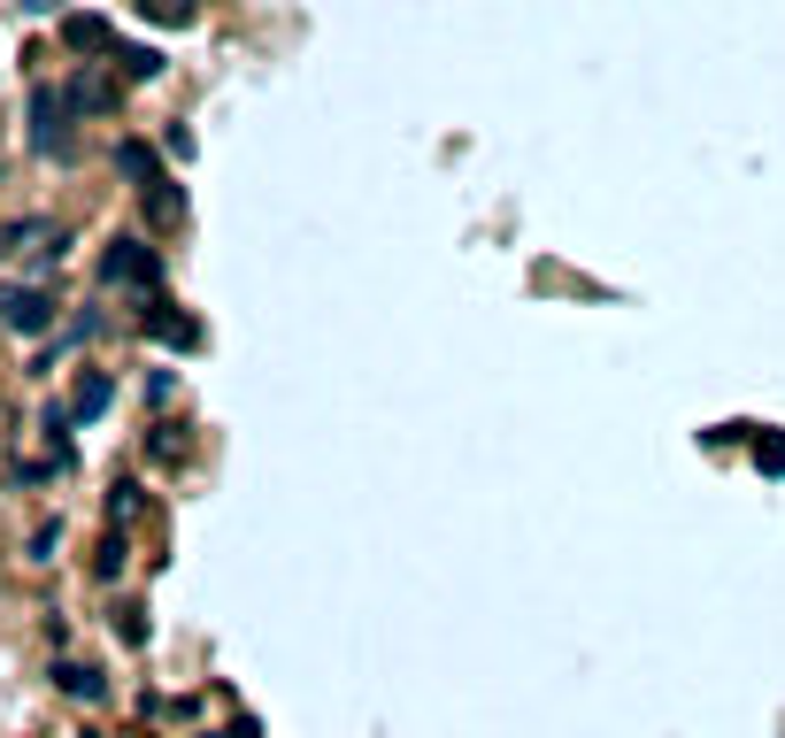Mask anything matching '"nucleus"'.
<instances>
[{"label":"nucleus","instance_id":"nucleus-18","mask_svg":"<svg viewBox=\"0 0 785 738\" xmlns=\"http://www.w3.org/2000/svg\"><path fill=\"white\" fill-rule=\"evenodd\" d=\"M208 738H262L255 724H231V731H208Z\"/></svg>","mask_w":785,"mask_h":738},{"label":"nucleus","instance_id":"nucleus-12","mask_svg":"<svg viewBox=\"0 0 785 738\" xmlns=\"http://www.w3.org/2000/svg\"><path fill=\"white\" fill-rule=\"evenodd\" d=\"M755 469H763V477H785V439H755Z\"/></svg>","mask_w":785,"mask_h":738},{"label":"nucleus","instance_id":"nucleus-8","mask_svg":"<svg viewBox=\"0 0 785 738\" xmlns=\"http://www.w3.org/2000/svg\"><path fill=\"white\" fill-rule=\"evenodd\" d=\"M116 169H124V177H132L140 193H147V185H162V162H155L147 147H140V139H124V147H116Z\"/></svg>","mask_w":785,"mask_h":738},{"label":"nucleus","instance_id":"nucleus-10","mask_svg":"<svg viewBox=\"0 0 785 738\" xmlns=\"http://www.w3.org/2000/svg\"><path fill=\"white\" fill-rule=\"evenodd\" d=\"M116 62H124V77H162V54H155V46H116Z\"/></svg>","mask_w":785,"mask_h":738},{"label":"nucleus","instance_id":"nucleus-15","mask_svg":"<svg viewBox=\"0 0 785 738\" xmlns=\"http://www.w3.org/2000/svg\"><path fill=\"white\" fill-rule=\"evenodd\" d=\"M54 547H62V523H47V531L31 539V562H54Z\"/></svg>","mask_w":785,"mask_h":738},{"label":"nucleus","instance_id":"nucleus-14","mask_svg":"<svg viewBox=\"0 0 785 738\" xmlns=\"http://www.w3.org/2000/svg\"><path fill=\"white\" fill-rule=\"evenodd\" d=\"M23 239H39V224H31V216H23V224H0V262H8Z\"/></svg>","mask_w":785,"mask_h":738},{"label":"nucleus","instance_id":"nucleus-4","mask_svg":"<svg viewBox=\"0 0 785 738\" xmlns=\"http://www.w3.org/2000/svg\"><path fill=\"white\" fill-rule=\"evenodd\" d=\"M140 323H147V339H162V346H200V323H193V315H177L169 300H147V315H140Z\"/></svg>","mask_w":785,"mask_h":738},{"label":"nucleus","instance_id":"nucleus-17","mask_svg":"<svg viewBox=\"0 0 785 738\" xmlns=\"http://www.w3.org/2000/svg\"><path fill=\"white\" fill-rule=\"evenodd\" d=\"M54 8H62V0H23V15H54Z\"/></svg>","mask_w":785,"mask_h":738},{"label":"nucleus","instance_id":"nucleus-9","mask_svg":"<svg viewBox=\"0 0 785 738\" xmlns=\"http://www.w3.org/2000/svg\"><path fill=\"white\" fill-rule=\"evenodd\" d=\"M124 562H132V547H124V531H109V547H101L93 578H101V585H116V578H124Z\"/></svg>","mask_w":785,"mask_h":738},{"label":"nucleus","instance_id":"nucleus-5","mask_svg":"<svg viewBox=\"0 0 785 738\" xmlns=\"http://www.w3.org/2000/svg\"><path fill=\"white\" fill-rule=\"evenodd\" d=\"M109 401H116V385H109L101 370H85V377H78V393H70V416H78V424H93V416H109Z\"/></svg>","mask_w":785,"mask_h":738},{"label":"nucleus","instance_id":"nucleus-1","mask_svg":"<svg viewBox=\"0 0 785 738\" xmlns=\"http://www.w3.org/2000/svg\"><path fill=\"white\" fill-rule=\"evenodd\" d=\"M70 116H78L70 93H54V85L31 93V147L47 154V162H70Z\"/></svg>","mask_w":785,"mask_h":738},{"label":"nucleus","instance_id":"nucleus-3","mask_svg":"<svg viewBox=\"0 0 785 738\" xmlns=\"http://www.w3.org/2000/svg\"><path fill=\"white\" fill-rule=\"evenodd\" d=\"M0 323L23 331V339H39V331L54 323V300L39 293V285H16V293H0Z\"/></svg>","mask_w":785,"mask_h":738},{"label":"nucleus","instance_id":"nucleus-13","mask_svg":"<svg viewBox=\"0 0 785 738\" xmlns=\"http://www.w3.org/2000/svg\"><path fill=\"white\" fill-rule=\"evenodd\" d=\"M109 516L132 523V516H140V485H116V492H109Z\"/></svg>","mask_w":785,"mask_h":738},{"label":"nucleus","instance_id":"nucleus-6","mask_svg":"<svg viewBox=\"0 0 785 738\" xmlns=\"http://www.w3.org/2000/svg\"><path fill=\"white\" fill-rule=\"evenodd\" d=\"M62 39H70L78 54H116V31H109L101 15H70V23H62Z\"/></svg>","mask_w":785,"mask_h":738},{"label":"nucleus","instance_id":"nucleus-11","mask_svg":"<svg viewBox=\"0 0 785 738\" xmlns=\"http://www.w3.org/2000/svg\"><path fill=\"white\" fill-rule=\"evenodd\" d=\"M140 15H155V23H193V0H140Z\"/></svg>","mask_w":785,"mask_h":738},{"label":"nucleus","instance_id":"nucleus-16","mask_svg":"<svg viewBox=\"0 0 785 738\" xmlns=\"http://www.w3.org/2000/svg\"><path fill=\"white\" fill-rule=\"evenodd\" d=\"M116 631H124L132 646H147V615H140V607H124V615H116Z\"/></svg>","mask_w":785,"mask_h":738},{"label":"nucleus","instance_id":"nucleus-2","mask_svg":"<svg viewBox=\"0 0 785 738\" xmlns=\"http://www.w3.org/2000/svg\"><path fill=\"white\" fill-rule=\"evenodd\" d=\"M101 278H109V285H132V293H155L162 285V254L147 247V239H116V247L101 254Z\"/></svg>","mask_w":785,"mask_h":738},{"label":"nucleus","instance_id":"nucleus-7","mask_svg":"<svg viewBox=\"0 0 785 738\" xmlns=\"http://www.w3.org/2000/svg\"><path fill=\"white\" fill-rule=\"evenodd\" d=\"M54 685H62L70 700H109V685H101V669H85V662H62V669H54Z\"/></svg>","mask_w":785,"mask_h":738}]
</instances>
